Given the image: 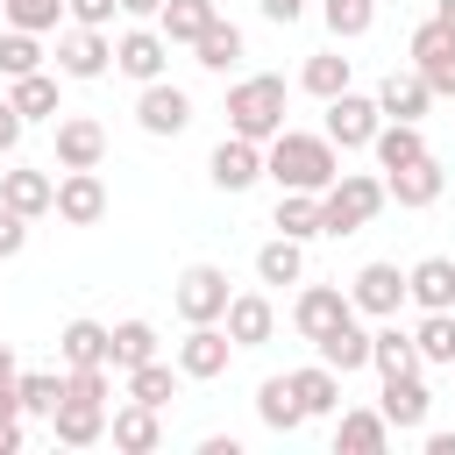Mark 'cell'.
Here are the masks:
<instances>
[{
    "instance_id": "45",
    "label": "cell",
    "mask_w": 455,
    "mask_h": 455,
    "mask_svg": "<svg viewBox=\"0 0 455 455\" xmlns=\"http://www.w3.org/2000/svg\"><path fill=\"white\" fill-rule=\"evenodd\" d=\"M14 377H21V363H14V348L0 341V419H21V398H14Z\"/></svg>"
},
{
    "instance_id": "39",
    "label": "cell",
    "mask_w": 455,
    "mask_h": 455,
    "mask_svg": "<svg viewBox=\"0 0 455 455\" xmlns=\"http://www.w3.org/2000/svg\"><path fill=\"white\" fill-rule=\"evenodd\" d=\"M213 14H220L213 0H164V7H156V28H164V43H185V50H192V36H199Z\"/></svg>"
},
{
    "instance_id": "9",
    "label": "cell",
    "mask_w": 455,
    "mask_h": 455,
    "mask_svg": "<svg viewBox=\"0 0 455 455\" xmlns=\"http://www.w3.org/2000/svg\"><path fill=\"white\" fill-rule=\"evenodd\" d=\"M50 135H57V171H100L107 164V128L92 114H57Z\"/></svg>"
},
{
    "instance_id": "28",
    "label": "cell",
    "mask_w": 455,
    "mask_h": 455,
    "mask_svg": "<svg viewBox=\"0 0 455 455\" xmlns=\"http://www.w3.org/2000/svg\"><path fill=\"white\" fill-rule=\"evenodd\" d=\"M7 107L21 121H57L64 100H57V71H28V78H7Z\"/></svg>"
},
{
    "instance_id": "36",
    "label": "cell",
    "mask_w": 455,
    "mask_h": 455,
    "mask_svg": "<svg viewBox=\"0 0 455 455\" xmlns=\"http://www.w3.org/2000/svg\"><path fill=\"white\" fill-rule=\"evenodd\" d=\"M178 384H185V370H178V363H164V355H149V363H135V370H128V398H142V405H156V412L178 398Z\"/></svg>"
},
{
    "instance_id": "15",
    "label": "cell",
    "mask_w": 455,
    "mask_h": 455,
    "mask_svg": "<svg viewBox=\"0 0 455 455\" xmlns=\"http://www.w3.org/2000/svg\"><path fill=\"white\" fill-rule=\"evenodd\" d=\"M377 412L391 419V434H419V427H427V412H434V391H427V377H419V370H405V377H384V391H377Z\"/></svg>"
},
{
    "instance_id": "20",
    "label": "cell",
    "mask_w": 455,
    "mask_h": 455,
    "mask_svg": "<svg viewBox=\"0 0 455 455\" xmlns=\"http://www.w3.org/2000/svg\"><path fill=\"white\" fill-rule=\"evenodd\" d=\"M220 327H228L235 348H263V341L277 334V306H270V291H235L228 313H220Z\"/></svg>"
},
{
    "instance_id": "40",
    "label": "cell",
    "mask_w": 455,
    "mask_h": 455,
    "mask_svg": "<svg viewBox=\"0 0 455 455\" xmlns=\"http://www.w3.org/2000/svg\"><path fill=\"white\" fill-rule=\"evenodd\" d=\"M14 398H21V419H50L57 398H64V377L57 370H21L14 377Z\"/></svg>"
},
{
    "instance_id": "1",
    "label": "cell",
    "mask_w": 455,
    "mask_h": 455,
    "mask_svg": "<svg viewBox=\"0 0 455 455\" xmlns=\"http://www.w3.org/2000/svg\"><path fill=\"white\" fill-rule=\"evenodd\" d=\"M334 171H341V149L327 135H313V128H277L263 142V178L277 192H327Z\"/></svg>"
},
{
    "instance_id": "24",
    "label": "cell",
    "mask_w": 455,
    "mask_h": 455,
    "mask_svg": "<svg viewBox=\"0 0 455 455\" xmlns=\"http://www.w3.org/2000/svg\"><path fill=\"white\" fill-rule=\"evenodd\" d=\"M341 313H355V306H348V291H341V284H306V291H299V299H291V327H299V334H306V341H320V334H327V327H334V320H341Z\"/></svg>"
},
{
    "instance_id": "51",
    "label": "cell",
    "mask_w": 455,
    "mask_h": 455,
    "mask_svg": "<svg viewBox=\"0 0 455 455\" xmlns=\"http://www.w3.org/2000/svg\"><path fill=\"white\" fill-rule=\"evenodd\" d=\"M0 455H21V419H0Z\"/></svg>"
},
{
    "instance_id": "29",
    "label": "cell",
    "mask_w": 455,
    "mask_h": 455,
    "mask_svg": "<svg viewBox=\"0 0 455 455\" xmlns=\"http://www.w3.org/2000/svg\"><path fill=\"white\" fill-rule=\"evenodd\" d=\"M149 355H156V327H149V320H114V327H107V370H114V377H128V370L149 363Z\"/></svg>"
},
{
    "instance_id": "19",
    "label": "cell",
    "mask_w": 455,
    "mask_h": 455,
    "mask_svg": "<svg viewBox=\"0 0 455 455\" xmlns=\"http://www.w3.org/2000/svg\"><path fill=\"white\" fill-rule=\"evenodd\" d=\"M0 206H14L21 220H43V213L57 206V178L36 171V164H7V171H0Z\"/></svg>"
},
{
    "instance_id": "12",
    "label": "cell",
    "mask_w": 455,
    "mask_h": 455,
    "mask_svg": "<svg viewBox=\"0 0 455 455\" xmlns=\"http://www.w3.org/2000/svg\"><path fill=\"white\" fill-rule=\"evenodd\" d=\"M448 192V171H441V156L427 149V156H412V164H398V171H384V199H398L405 213H419V206H434Z\"/></svg>"
},
{
    "instance_id": "13",
    "label": "cell",
    "mask_w": 455,
    "mask_h": 455,
    "mask_svg": "<svg viewBox=\"0 0 455 455\" xmlns=\"http://www.w3.org/2000/svg\"><path fill=\"white\" fill-rule=\"evenodd\" d=\"M50 213H57L64 228H100V220H107V178H100V171H64Z\"/></svg>"
},
{
    "instance_id": "32",
    "label": "cell",
    "mask_w": 455,
    "mask_h": 455,
    "mask_svg": "<svg viewBox=\"0 0 455 455\" xmlns=\"http://www.w3.org/2000/svg\"><path fill=\"white\" fill-rule=\"evenodd\" d=\"M256 284H306V242L270 235V242L256 249Z\"/></svg>"
},
{
    "instance_id": "33",
    "label": "cell",
    "mask_w": 455,
    "mask_h": 455,
    "mask_svg": "<svg viewBox=\"0 0 455 455\" xmlns=\"http://www.w3.org/2000/svg\"><path fill=\"white\" fill-rule=\"evenodd\" d=\"M412 348H419V363H434V370H455V306H441V313H419V320H412Z\"/></svg>"
},
{
    "instance_id": "25",
    "label": "cell",
    "mask_w": 455,
    "mask_h": 455,
    "mask_svg": "<svg viewBox=\"0 0 455 455\" xmlns=\"http://www.w3.org/2000/svg\"><path fill=\"white\" fill-rule=\"evenodd\" d=\"M405 299H412L419 313L455 306V256H419V263L405 270Z\"/></svg>"
},
{
    "instance_id": "47",
    "label": "cell",
    "mask_w": 455,
    "mask_h": 455,
    "mask_svg": "<svg viewBox=\"0 0 455 455\" xmlns=\"http://www.w3.org/2000/svg\"><path fill=\"white\" fill-rule=\"evenodd\" d=\"M256 7H263V21H270V28H291V21L306 14V0H256Z\"/></svg>"
},
{
    "instance_id": "50",
    "label": "cell",
    "mask_w": 455,
    "mask_h": 455,
    "mask_svg": "<svg viewBox=\"0 0 455 455\" xmlns=\"http://www.w3.org/2000/svg\"><path fill=\"white\" fill-rule=\"evenodd\" d=\"M419 448H427V455H455V434H434V427H419Z\"/></svg>"
},
{
    "instance_id": "42",
    "label": "cell",
    "mask_w": 455,
    "mask_h": 455,
    "mask_svg": "<svg viewBox=\"0 0 455 455\" xmlns=\"http://www.w3.org/2000/svg\"><path fill=\"white\" fill-rule=\"evenodd\" d=\"M28 71H43V43L28 28H7L0 36V78H28Z\"/></svg>"
},
{
    "instance_id": "49",
    "label": "cell",
    "mask_w": 455,
    "mask_h": 455,
    "mask_svg": "<svg viewBox=\"0 0 455 455\" xmlns=\"http://www.w3.org/2000/svg\"><path fill=\"white\" fill-rule=\"evenodd\" d=\"M199 455H242V441H235V434H206V441H199Z\"/></svg>"
},
{
    "instance_id": "6",
    "label": "cell",
    "mask_w": 455,
    "mask_h": 455,
    "mask_svg": "<svg viewBox=\"0 0 455 455\" xmlns=\"http://www.w3.org/2000/svg\"><path fill=\"white\" fill-rule=\"evenodd\" d=\"M50 57H57V78H78V85H85V78H107V71H114V36H107V28H85V21H71V28L57 36V50H50Z\"/></svg>"
},
{
    "instance_id": "21",
    "label": "cell",
    "mask_w": 455,
    "mask_h": 455,
    "mask_svg": "<svg viewBox=\"0 0 455 455\" xmlns=\"http://www.w3.org/2000/svg\"><path fill=\"white\" fill-rule=\"evenodd\" d=\"M391 448V419L377 405H341L334 412V455H384Z\"/></svg>"
},
{
    "instance_id": "16",
    "label": "cell",
    "mask_w": 455,
    "mask_h": 455,
    "mask_svg": "<svg viewBox=\"0 0 455 455\" xmlns=\"http://www.w3.org/2000/svg\"><path fill=\"white\" fill-rule=\"evenodd\" d=\"M164 64H171V43H164V28H128V36H114V71L121 78H135V85H149V78H164Z\"/></svg>"
},
{
    "instance_id": "22",
    "label": "cell",
    "mask_w": 455,
    "mask_h": 455,
    "mask_svg": "<svg viewBox=\"0 0 455 455\" xmlns=\"http://www.w3.org/2000/svg\"><path fill=\"white\" fill-rule=\"evenodd\" d=\"M427 107H434V85H427L412 64L384 71V85H377V114H384V121H419Z\"/></svg>"
},
{
    "instance_id": "27",
    "label": "cell",
    "mask_w": 455,
    "mask_h": 455,
    "mask_svg": "<svg viewBox=\"0 0 455 455\" xmlns=\"http://www.w3.org/2000/svg\"><path fill=\"white\" fill-rule=\"evenodd\" d=\"M284 377H291V391H299L306 419H334V412H341V370L306 363V370H284Z\"/></svg>"
},
{
    "instance_id": "17",
    "label": "cell",
    "mask_w": 455,
    "mask_h": 455,
    "mask_svg": "<svg viewBox=\"0 0 455 455\" xmlns=\"http://www.w3.org/2000/svg\"><path fill=\"white\" fill-rule=\"evenodd\" d=\"M50 441L57 448H92V441H107V398H57V412H50Z\"/></svg>"
},
{
    "instance_id": "48",
    "label": "cell",
    "mask_w": 455,
    "mask_h": 455,
    "mask_svg": "<svg viewBox=\"0 0 455 455\" xmlns=\"http://www.w3.org/2000/svg\"><path fill=\"white\" fill-rule=\"evenodd\" d=\"M21 128H28V121H21V114L7 107V92H0V156H14V142H21Z\"/></svg>"
},
{
    "instance_id": "53",
    "label": "cell",
    "mask_w": 455,
    "mask_h": 455,
    "mask_svg": "<svg viewBox=\"0 0 455 455\" xmlns=\"http://www.w3.org/2000/svg\"><path fill=\"white\" fill-rule=\"evenodd\" d=\"M434 21H448V28H455V0H441V7H434Z\"/></svg>"
},
{
    "instance_id": "10",
    "label": "cell",
    "mask_w": 455,
    "mask_h": 455,
    "mask_svg": "<svg viewBox=\"0 0 455 455\" xmlns=\"http://www.w3.org/2000/svg\"><path fill=\"white\" fill-rule=\"evenodd\" d=\"M405 57H412V71H419L434 92H455V28H448V21H419L412 43H405Z\"/></svg>"
},
{
    "instance_id": "46",
    "label": "cell",
    "mask_w": 455,
    "mask_h": 455,
    "mask_svg": "<svg viewBox=\"0 0 455 455\" xmlns=\"http://www.w3.org/2000/svg\"><path fill=\"white\" fill-rule=\"evenodd\" d=\"M64 14H71V21H85V28H107V21L121 14V0H64Z\"/></svg>"
},
{
    "instance_id": "34",
    "label": "cell",
    "mask_w": 455,
    "mask_h": 455,
    "mask_svg": "<svg viewBox=\"0 0 455 455\" xmlns=\"http://www.w3.org/2000/svg\"><path fill=\"white\" fill-rule=\"evenodd\" d=\"M370 149H377V171H398V164L427 156V135H419V121H377Z\"/></svg>"
},
{
    "instance_id": "41",
    "label": "cell",
    "mask_w": 455,
    "mask_h": 455,
    "mask_svg": "<svg viewBox=\"0 0 455 455\" xmlns=\"http://www.w3.org/2000/svg\"><path fill=\"white\" fill-rule=\"evenodd\" d=\"M320 21H327L334 43H355V36L377 28V0H320Z\"/></svg>"
},
{
    "instance_id": "14",
    "label": "cell",
    "mask_w": 455,
    "mask_h": 455,
    "mask_svg": "<svg viewBox=\"0 0 455 455\" xmlns=\"http://www.w3.org/2000/svg\"><path fill=\"white\" fill-rule=\"evenodd\" d=\"M348 306L370 313V320H391V313L405 306V270H398V263H363V270L348 277Z\"/></svg>"
},
{
    "instance_id": "7",
    "label": "cell",
    "mask_w": 455,
    "mask_h": 455,
    "mask_svg": "<svg viewBox=\"0 0 455 455\" xmlns=\"http://www.w3.org/2000/svg\"><path fill=\"white\" fill-rule=\"evenodd\" d=\"M135 128H142V135H156V142L185 135V128H192V92H185V85H171V78H149V85L135 92Z\"/></svg>"
},
{
    "instance_id": "31",
    "label": "cell",
    "mask_w": 455,
    "mask_h": 455,
    "mask_svg": "<svg viewBox=\"0 0 455 455\" xmlns=\"http://www.w3.org/2000/svg\"><path fill=\"white\" fill-rule=\"evenodd\" d=\"M256 419H263L270 434H299V427H306V405H299L291 377H263V384H256Z\"/></svg>"
},
{
    "instance_id": "3",
    "label": "cell",
    "mask_w": 455,
    "mask_h": 455,
    "mask_svg": "<svg viewBox=\"0 0 455 455\" xmlns=\"http://www.w3.org/2000/svg\"><path fill=\"white\" fill-rule=\"evenodd\" d=\"M384 178L370 171H334V185L320 192V235H363L377 213H384Z\"/></svg>"
},
{
    "instance_id": "38",
    "label": "cell",
    "mask_w": 455,
    "mask_h": 455,
    "mask_svg": "<svg viewBox=\"0 0 455 455\" xmlns=\"http://www.w3.org/2000/svg\"><path fill=\"white\" fill-rule=\"evenodd\" d=\"M270 228H277V235H291V242H313V235H320V192H277Z\"/></svg>"
},
{
    "instance_id": "2",
    "label": "cell",
    "mask_w": 455,
    "mask_h": 455,
    "mask_svg": "<svg viewBox=\"0 0 455 455\" xmlns=\"http://www.w3.org/2000/svg\"><path fill=\"white\" fill-rule=\"evenodd\" d=\"M284 107H291V92H284V78H277V71L235 78V85H228V135L270 142V135L284 128Z\"/></svg>"
},
{
    "instance_id": "37",
    "label": "cell",
    "mask_w": 455,
    "mask_h": 455,
    "mask_svg": "<svg viewBox=\"0 0 455 455\" xmlns=\"http://www.w3.org/2000/svg\"><path fill=\"white\" fill-rule=\"evenodd\" d=\"M348 78H355V64H348L341 50H313V57H306V71H299V85H306L313 100H334V92H348Z\"/></svg>"
},
{
    "instance_id": "8",
    "label": "cell",
    "mask_w": 455,
    "mask_h": 455,
    "mask_svg": "<svg viewBox=\"0 0 455 455\" xmlns=\"http://www.w3.org/2000/svg\"><path fill=\"white\" fill-rule=\"evenodd\" d=\"M320 107H327V128H320V135H327L334 149H370V135H377V121H384V114H377V92H355V85H348V92H334V100H320Z\"/></svg>"
},
{
    "instance_id": "26",
    "label": "cell",
    "mask_w": 455,
    "mask_h": 455,
    "mask_svg": "<svg viewBox=\"0 0 455 455\" xmlns=\"http://www.w3.org/2000/svg\"><path fill=\"white\" fill-rule=\"evenodd\" d=\"M242 50H249V43H242V28H235L228 14H213V21L192 36V64H199V71H235Z\"/></svg>"
},
{
    "instance_id": "11",
    "label": "cell",
    "mask_w": 455,
    "mask_h": 455,
    "mask_svg": "<svg viewBox=\"0 0 455 455\" xmlns=\"http://www.w3.org/2000/svg\"><path fill=\"white\" fill-rule=\"evenodd\" d=\"M206 178L235 199V192H249L256 178H263V142H249V135H220L213 142V156H206Z\"/></svg>"
},
{
    "instance_id": "30",
    "label": "cell",
    "mask_w": 455,
    "mask_h": 455,
    "mask_svg": "<svg viewBox=\"0 0 455 455\" xmlns=\"http://www.w3.org/2000/svg\"><path fill=\"white\" fill-rule=\"evenodd\" d=\"M370 370L377 377H405V370H419V348H412V327H398V313L370 334Z\"/></svg>"
},
{
    "instance_id": "23",
    "label": "cell",
    "mask_w": 455,
    "mask_h": 455,
    "mask_svg": "<svg viewBox=\"0 0 455 455\" xmlns=\"http://www.w3.org/2000/svg\"><path fill=\"white\" fill-rule=\"evenodd\" d=\"M313 348H320V363L341 370V377H348V370H370V327H363V313H341Z\"/></svg>"
},
{
    "instance_id": "35",
    "label": "cell",
    "mask_w": 455,
    "mask_h": 455,
    "mask_svg": "<svg viewBox=\"0 0 455 455\" xmlns=\"http://www.w3.org/2000/svg\"><path fill=\"white\" fill-rule=\"evenodd\" d=\"M57 355H64V370H85V363H107V327L100 320H64L57 327Z\"/></svg>"
},
{
    "instance_id": "43",
    "label": "cell",
    "mask_w": 455,
    "mask_h": 455,
    "mask_svg": "<svg viewBox=\"0 0 455 455\" xmlns=\"http://www.w3.org/2000/svg\"><path fill=\"white\" fill-rule=\"evenodd\" d=\"M0 14H7V28L50 36V28H57V14H64V0H0Z\"/></svg>"
},
{
    "instance_id": "5",
    "label": "cell",
    "mask_w": 455,
    "mask_h": 455,
    "mask_svg": "<svg viewBox=\"0 0 455 455\" xmlns=\"http://www.w3.org/2000/svg\"><path fill=\"white\" fill-rule=\"evenodd\" d=\"M228 270L220 263H185L178 270V284H171V306H178V320L192 327V320H220L228 313Z\"/></svg>"
},
{
    "instance_id": "18",
    "label": "cell",
    "mask_w": 455,
    "mask_h": 455,
    "mask_svg": "<svg viewBox=\"0 0 455 455\" xmlns=\"http://www.w3.org/2000/svg\"><path fill=\"white\" fill-rule=\"evenodd\" d=\"M107 441H114L121 455H156V448H164V412L142 405V398H128V405L107 412Z\"/></svg>"
},
{
    "instance_id": "52",
    "label": "cell",
    "mask_w": 455,
    "mask_h": 455,
    "mask_svg": "<svg viewBox=\"0 0 455 455\" xmlns=\"http://www.w3.org/2000/svg\"><path fill=\"white\" fill-rule=\"evenodd\" d=\"M156 7L164 0H121V14H135V21H156Z\"/></svg>"
},
{
    "instance_id": "4",
    "label": "cell",
    "mask_w": 455,
    "mask_h": 455,
    "mask_svg": "<svg viewBox=\"0 0 455 455\" xmlns=\"http://www.w3.org/2000/svg\"><path fill=\"white\" fill-rule=\"evenodd\" d=\"M171 363L185 370V384H213V377H228L235 341H228V327H220V320H192V327H185V341L171 348Z\"/></svg>"
},
{
    "instance_id": "44",
    "label": "cell",
    "mask_w": 455,
    "mask_h": 455,
    "mask_svg": "<svg viewBox=\"0 0 455 455\" xmlns=\"http://www.w3.org/2000/svg\"><path fill=\"white\" fill-rule=\"evenodd\" d=\"M21 249H28V220H21L14 206H0V263H14Z\"/></svg>"
}]
</instances>
